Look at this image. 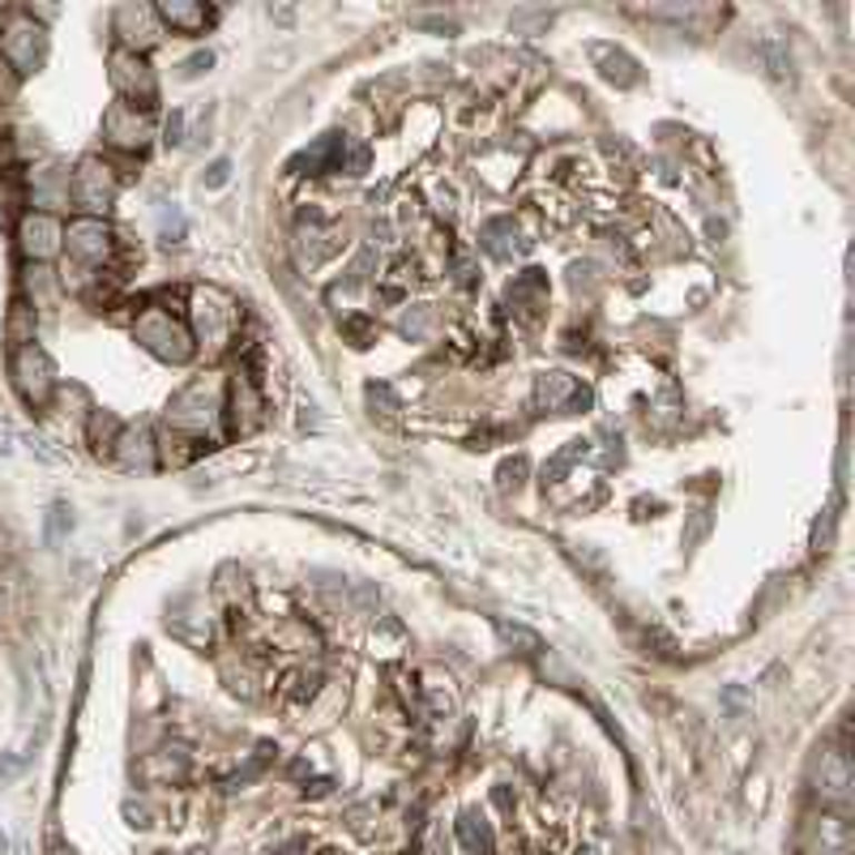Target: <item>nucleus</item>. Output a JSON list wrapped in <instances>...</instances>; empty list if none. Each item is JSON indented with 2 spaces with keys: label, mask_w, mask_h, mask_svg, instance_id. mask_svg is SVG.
<instances>
[{
  "label": "nucleus",
  "mask_w": 855,
  "mask_h": 855,
  "mask_svg": "<svg viewBox=\"0 0 855 855\" xmlns=\"http://www.w3.org/2000/svg\"><path fill=\"white\" fill-rule=\"evenodd\" d=\"M138 338L155 351L159 359H171V364H185L193 356V334L185 321H176L163 308H150L138 321Z\"/></svg>",
  "instance_id": "obj_1"
},
{
  "label": "nucleus",
  "mask_w": 855,
  "mask_h": 855,
  "mask_svg": "<svg viewBox=\"0 0 855 855\" xmlns=\"http://www.w3.org/2000/svg\"><path fill=\"white\" fill-rule=\"evenodd\" d=\"M801 852L804 855H855L847 817H843V813H813V817H804Z\"/></svg>",
  "instance_id": "obj_2"
},
{
  "label": "nucleus",
  "mask_w": 855,
  "mask_h": 855,
  "mask_svg": "<svg viewBox=\"0 0 855 855\" xmlns=\"http://www.w3.org/2000/svg\"><path fill=\"white\" fill-rule=\"evenodd\" d=\"M813 792L829 808H847L852 804V762L843 748H822L813 762Z\"/></svg>",
  "instance_id": "obj_3"
},
{
  "label": "nucleus",
  "mask_w": 855,
  "mask_h": 855,
  "mask_svg": "<svg viewBox=\"0 0 855 855\" xmlns=\"http://www.w3.org/2000/svg\"><path fill=\"white\" fill-rule=\"evenodd\" d=\"M13 381H18V389H22V398H27L30 407H43L56 389L52 359L43 356L39 347H18V356H13Z\"/></svg>",
  "instance_id": "obj_4"
},
{
  "label": "nucleus",
  "mask_w": 855,
  "mask_h": 855,
  "mask_svg": "<svg viewBox=\"0 0 855 855\" xmlns=\"http://www.w3.org/2000/svg\"><path fill=\"white\" fill-rule=\"evenodd\" d=\"M0 56L18 69V73H30L34 64H39V56H43V30L34 27L30 18L22 13H13L4 30H0Z\"/></svg>",
  "instance_id": "obj_5"
},
{
  "label": "nucleus",
  "mask_w": 855,
  "mask_h": 855,
  "mask_svg": "<svg viewBox=\"0 0 855 855\" xmlns=\"http://www.w3.org/2000/svg\"><path fill=\"white\" fill-rule=\"evenodd\" d=\"M116 176H111L108 163H99V159H86L78 167V176H73V197H78V206L90 210V215H103L111 201H116Z\"/></svg>",
  "instance_id": "obj_6"
},
{
  "label": "nucleus",
  "mask_w": 855,
  "mask_h": 855,
  "mask_svg": "<svg viewBox=\"0 0 855 855\" xmlns=\"http://www.w3.org/2000/svg\"><path fill=\"white\" fill-rule=\"evenodd\" d=\"M111 82L125 95V103H133V108H138V99L141 108L155 99V78H150V69H146V60H141L138 52L111 56Z\"/></svg>",
  "instance_id": "obj_7"
},
{
  "label": "nucleus",
  "mask_w": 855,
  "mask_h": 855,
  "mask_svg": "<svg viewBox=\"0 0 855 855\" xmlns=\"http://www.w3.org/2000/svg\"><path fill=\"white\" fill-rule=\"evenodd\" d=\"M69 252H73L78 261H90V266H99V261H103V257L111 252V227L103 219L69 222Z\"/></svg>",
  "instance_id": "obj_8"
},
{
  "label": "nucleus",
  "mask_w": 855,
  "mask_h": 855,
  "mask_svg": "<svg viewBox=\"0 0 855 855\" xmlns=\"http://www.w3.org/2000/svg\"><path fill=\"white\" fill-rule=\"evenodd\" d=\"M60 240H64V231H60V222L52 215H27L22 219V252L34 257V261H48L60 252Z\"/></svg>",
  "instance_id": "obj_9"
},
{
  "label": "nucleus",
  "mask_w": 855,
  "mask_h": 855,
  "mask_svg": "<svg viewBox=\"0 0 855 855\" xmlns=\"http://www.w3.org/2000/svg\"><path fill=\"white\" fill-rule=\"evenodd\" d=\"M103 129H108V138L116 146H146V138H150V125L133 103H116L108 111V120H103Z\"/></svg>",
  "instance_id": "obj_10"
},
{
  "label": "nucleus",
  "mask_w": 855,
  "mask_h": 855,
  "mask_svg": "<svg viewBox=\"0 0 855 855\" xmlns=\"http://www.w3.org/2000/svg\"><path fill=\"white\" fill-rule=\"evenodd\" d=\"M159 18L167 27H180L185 34H197V30H206L215 22V13L206 4H159Z\"/></svg>",
  "instance_id": "obj_11"
},
{
  "label": "nucleus",
  "mask_w": 855,
  "mask_h": 855,
  "mask_svg": "<svg viewBox=\"0 0 855 855\" xmlns=\"http://www.w3.org/2000/svg\"><path fill=\"white\" fill-rule=\"evenodd\" d=\"M569 398H578V381L569 372H544L539 377V407H565Z\"/></svg>",
  "instance_id": "obj_12"
},
{
  "label": "nucleus",
  "mask_w": 855,
  "mask_h": 855,
  "mask_svg": "<svg viewBox=\"0 0 855 855\" xmlns=\"http://www.w3.org/2000/svg\"><path fill=\"white\" fill-rule=\"evenodd\" d=\"M458 829H463V838H467L470 852H475V855H488V829H484V826L475 829V817H463V826H458Z\"/></svg>",
  "instance_id": "obj_13"
}]
</instances>
